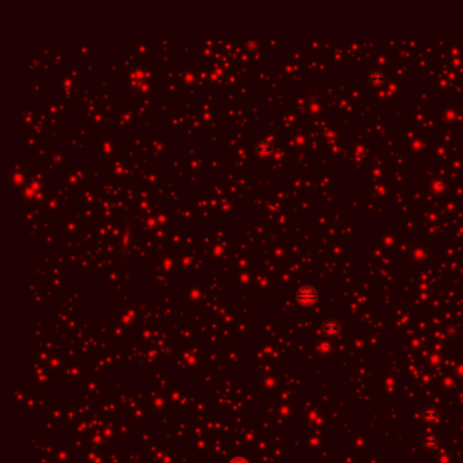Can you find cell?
Instances as JSON below:
<instances>
[{
    "mask_svg": "<svg viewBox=\"0 0 463 463\" xmlns=\"http://www.w3.org/2000/svg\"><path fill=\"white\" fill-rule=\"evenodd\" d=\"M231 463H247V462H246L244 459H242V458H237V459H234Z\"/></svg>",
    "mask_w": 463,
    "mask_h": 463,
    "instance_id": "6da1fadb",
    "label": "cell"
}]
</instances>
